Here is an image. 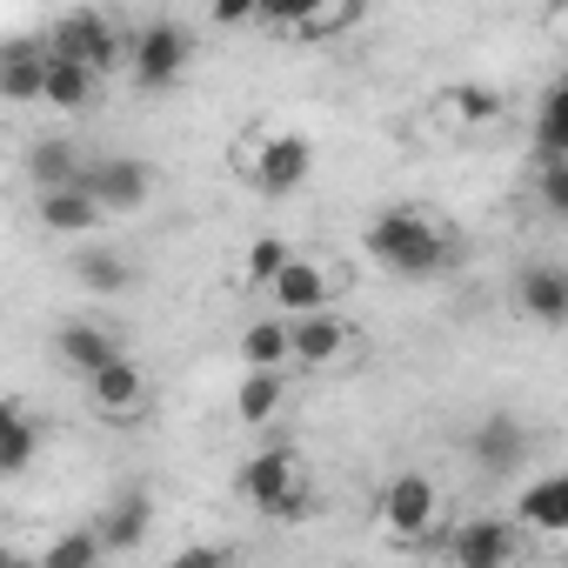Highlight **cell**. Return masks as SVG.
Wrapping results in <instances>:
<instances>
[{
    "label": "cell",
    "instance_id": "ffe728a7",
    "mask_svg": "<svg viewBox=\"0 0 568 568\" xmlns=\"http://www.w3.org/2000/svg\"><path fill=\"white\" fill-rule=\"evenodd\" d=\"M68 274H74L81 295H101V302L134 288V267H128L121 247H74V254H68Z\"/></svg>",
    "mask_w": 568,
    "mask_h": 568
},
{
    "label": "cell",
    "instance_id": "277c9868",
    "mask_svg": "<svg viewBox=\"0 0 568 568\" xmlns=\"http://www.w3.org/2000/svg\"><path fill=\"white\" fill-rule=\"evenodd\" d=\"M234 168L247 174V187H254V194L288 201V194L315 174V148H308L302 134H241Z\"/></svg>",
    "mask_w": 568,
    "mask_h": 568
},
{
    "label": "cell",
    "instance_id": "f546056e",
    "mask_svg": "<svg viewBox=\"0 0 568 568\" xmlns=\"http://www.w3.org/2000/svg\"><path fill=\"white\" fill-rule=\"evenodd\" d=\"M541 148L548 154H568V88H555L548 108H541Z\"/></svg>",
    "mask_w": 568,
    "mask_h": 568
},
{
    "label": "cell",
    "instance_id": "f1b7e54d",
    "mask_svg": "<svg viewBox=\"0 0 568 568\" xmlns=\"http://www.w3.org/2000/svg\"><path fill=\"white\" fill-rule=\"evenodd\" d=\"M535 194H541V207H548L555 221H568V154H548V161H541Z\"/></svg>",
    "mask_w": 568,
    "mask_h": 568
},
{
    "label": "cell",
    "instance_id": "cb8c5ba5",
    "mask_svg": "<svg viewBox=\"0 0 568 568\" xmlns=\"http://www.w3.org/2000/svg\"><path fill=\"white\" fill-rule=\"evenodd\" d=\"M281 395H288V382H281V368H241V388H234V415L247 428H267L281 415Z\"/></svg>",
    "mask_w": 568,
    "mask_h": 568
},
{
    "label": "cell",
    "instance_id": "6da1fadb",
    "mask_svg": "<svg viewBox=\"0 0 568 568\" xmlns=\"http://www.w3.org/2000/svg\"><path fill=\"white\" fill-rule=\"evenodd\" d=\"M368 254L402 281H428L455 261V234L422 207H388L382 221H368Z\"/></svg>",
    "mask_w": 568,
    "mask_h": 568
},
{
    "label": "cell",
    "instance_id": "8fae6325",
    "mask_svg": "<svg viewBox=\"0 0 568 568\" xmlns=\"http://www.w3.org/2000/svg\"><path fill=\"white\" fill-rule=\"evenodd\" d=\"M515 308L541 328H561L568 322V267L561 261H528L515 274Z\"/></svg>",
    "mask_w": 568,
    "mask_h": 568
},
{
    "label": "cell",
    "instance_id": "484cf974",
    "mask_svg": "<svg viewBox=\"0 0 568 568\" xmlns=\"http://www.w3.org/2000/svg\"><path fill=\"white\" fill-rule=\"evenodd\" d=\"M362 14H368V0H315V8L302 14V28H295V41H335V34H348Z\"/></svg>",
    "mask_w": 568,
    "mask_h": 568
},
{
    "label": "cell",
    "instance_id": "4fadbf2b",
    "mask_svg": "<svg viewBox=\"0 0 568 568\" xmlns=\"http://www.w3.org/2000/svg\"><path fill=\"white\" fill-rule=\"evenodd\" d=\"M114 355H121V335H114L108 322H88V315H81V322H61V328H54V362H61L74 382H88V375L108 368Z\"/></svg>",
    "mask_w": 568,
    "mask_h": 568
},
{
    "label": "cell",
    "instance_id": "2e32d148",
    "mask_svg": "<svg viewBox=\"0 0 568 568\" xmlns=\"http://www.w3.org/2000/svg\"><path fill=\"white\" fill-rule=\"evenodd\" d=\"M94 528H101L108 555H134V548L148 541V528H154V495H148V488H121V495L94 515Z\"/></svg>",
    "mask_w": 568,
    "mask_h": 568
},
{
    "label": "cell",
    "instance_id": "30bf717a",
    "mask_svg": "<svg viewBox=\"0 0 568 568\" xmlns=\"http://www.w3.org/2000/svg\"><path fill=\"white\" fill-rule=\"evenodd\" d=\"M335 267L328 261H315V254H295L288 267L274 274V288H267V302L281 308V315H315V308H335Z\"/></svg>",
    "mask_w": 568,
    "mask_h": 568
},
{
    "label": "cell",
    "instance_id": "5b68a950",
    "mask_svg": "<svg viewBox=\"0 0 568 568\" xmlns=\"http://www.w3.org/2000/svg\"><path fill=\"white\" fill-rule=\"evenodd\" d=\"M187 61H194V34L181 21H148L134 34V48H128V68H134V88L141 94H168L187 74Z\"/></svg>",
    "mask_w": 568,
    "mask_h": 568
},
{
    "label": "cell",
    "instance_id": "4dcf8cb0",
    "mask_svg": "<svg viewBox=\"0 0 568 568\" xmlns=\"http://www.w3.org/2000/svg\"><path fill=\"white\" fill-rule=\"evenodd\" d=\"M308 8H315V0H261V21H267V28H288V34H295Z\"/></svg>",
    "mask_w": 568,
    "mask_h": 568
},
{
    "label": "cell",
    "instance_id": "5bb4252c",
    "mask_svg": "<svg viewBox=\"0 0 568 568\" xmlns=\"http://www.w3.org/2000/svg\"><path fill=\"white\" fill-rule=\"evenodd\" d=\"M468 448H475V462L488 468V475H515L521 462H528V448H535V435L508 415V408H495V415H481V428L468 435Z\"/></svg>",
    "mask_w": 568,
    "mask_h": 568
},
{
    "label": "cell",
    "instance_id": "9a60e30c",
    "mask_svg": "<svg viewBox=\"0 0 568 568\" xmlns=\"http://www.w3.org/2000/svg\"><path fill=\"white\" fill-rule=\"evenodd\" d=\"M295 322V362L302 368H335L348 348H355V328L335 315V308H315V315H288Z\"/></svg>",
    "mask_w": 568,
    "mask_h": 568
},
{
    "label": "cell",
    "instance_id": "d6986e66",
    "mask_svg": "<svg viewBox=\"0 0 568 568\" xmlns=\"http://www.w3.org/2000/svg\"><path fill=\"white\" fill-rule=\"evenodd\" d=\"M515 521L535 528V535H568V468L555 475H535L515 501Z\"/></svg>",
    "mask_w": 568,
    "mask_h": 568
},
{
    "label": "cell",
    "instance_id": "ba28073f",
    "mask_svg": "<svg viewBox=\"0 0 568 568\" xmlns=\"http://www.w3.org/2000/svg\"><path fill=\"white\" fill-rule=\"evenodd\" d=\"M515 555H521V521H508V515H468L448 535V561H462V568H495Z\"/></svg>",
    "mask_w": 568,
    "mask_h": 568
},
{
    "label": "cell",
    "instance_id": "7402d4cb",
    "mask_svg": "<svg viewBox=\"0 0 568 568\" xmlns=\"http://www.w3.org/2000/svg\"><path fill=\"white\" fill-rule=\"evenodd\" d=\"M41 455V422L28 402H8L0 408V475H28Z\"/></svg>",
    "mask_w": 568,
    "mask_h": 568
},
{
    "label": "cell",
    "instance_id": "44dd1931",
    "mask_svg": "<svg viewBox=\"0 0 568 568\" xmlns=\"http://www.w3.org/2000/svg\"><path fill=\"white\" fill-rule=\"evenodd\" d=\"M0 94H8L14 108L48 94V41H14L8 48V61H0Z\"/></svg>",
    "mask_w": 568,
    "mask_h": 568
},
{
    "label": "cell",
    "instance_id": "e0dca14e",
    "mask_svg": "<svg viewBox=\"0 0 568 568\" xmlns=\"http://www.w3.org/2000/svg\"><path fill=\"white\" fill-rule=\"evenodd\" d=\"M101 81H108V74H94L88 61H74V54H61V48L48 41V94H41V101H48L54 114H88L94 94H101Z\"/></svg>",
    "mask_w": 568,
    "mask_h": 568
},
{
    "label": "cell",
    "instance_id": "ac0fdd59",
    "mask_svg": "<svg viewBox=\"0 0 568 568\" xmlns=\"http://www.w3.org/2000/svg\"><path fill=\"white\" fill-rule=\"evenodd\" d=\"M435 114H442V128H455V134H481V128H495V121L508 114V94L488 88V81H462V88L442 94Z\"/></svg>",
    "mask_w": 568,
    "mask_h": 568
},
{
    "label": "cell",
    "instance_id": "9c48e42d",
    "mask_svg": "<svg viewBox=\"0 0 568 568\" xmlns=\"http://www.w3.org/2000/svg\"><path fill=\"white\" fill-rule=\"evenodd\" d=\"M34 221H41L48 234L88 241V234H101V221H108V201H101L88 181H74V187H41V194H34Z\"/></svg>",
    "mask_w": 568,
    "mask_h": 568
},
{
    "label": "cell",
    "instance_id": "7a4b0ae2",
    "mask_svg": "<svg viewBox=\"0 0 568 568\" xmlns=\"http://www.w3.org/2000/svg\"><path fill=\"white\" fill-rule=\"evenodd\" d=\"M241 501L254 515H274V521H302L308 515V468L295 448H254L241 462Z\"/></svg>",
    "mask_w": 568,
    "mask_h": 568
},
{
    "label": "cell",
    "instance_id": "603a6c76",
    "mask_svg": "<svg viewBox=\"0 0 568 568\" xmlns=\"http://www.w3.org/2000/svg\"><path fill=\"white\" fill-rule=\"evenodd\" d=\"M241 368H288L295 362V322L288 315H267L254 328H241Z\"/></svg>",
    "mask_w": 568,
    "mask_h": 568
},
{
    "label": "cell",
    "instance_id": "d4e9b609",
    "mask_svg": "<svg viewBox=\"0 0 568 568\" xmlns=\"http://www.w3.org/2000/svg\"><path fill=\"white\" fill-rule=\"evenodd\" d=\"M28 181H34V194H41V187H74V181H88V168L74 161V148H68V141H54V134H48V141H34V148H28Z\"/></svg>",
    "mask_w": 568,
    "mask_h": 568
},
{
    "label": "cell",
    "instance_id": "83f0119b",
    "mask_svg": "<svg viewBox=\"0 0 568 568\" xmlns=\"http://www.w3.org/2000/svg\"><path fill=\"white\" fill-rule=\"evenodd\" d=\"M101 555H108V541H101V528L88 521V528H74V535L48 541V555H41V561H48V568H94Z\"/></svg>",
    "mask_w": 568,
    "mask_h": 568
},
{
    "label": "cell",
    "instance_id": "4316f807",
    "mask_svg": "<svg viewBox=\"0 0 568 568\" xmlns=\"http://www.w3.org/2000/svg\"><path fill=\"white\" fill-rule=\"evenodd\" d=\"M295 261V241L288 234H261V241H247V261H241V281L247 288H274V274Z\"/></svg>",
    "mask_w": 568,
    "mask_h": 568
},
{
    "label": "cell",
    "instance_id": "3957f363",
    "mask_svg": "<svg viewBox=\"0 0 568 568\" xmlns=\"http://www.w3.org/2000/svg\"><path fill=\"white\" fill-rule=\"evenodd\" d=\"M375 521H382V535L395 548H428V535L442 528V488H435V475H422V468L388 475V488L375 495Z\"/></svg>",
    "mask_w": 568,
    "mask_h": 568
},
{
    "label": "cell",
    "instance_id": "1f68e13d",
    "mask_svg": "<svg viewBox=\"0 0 568 568\" xmlns=\"http://www.w3.org/2000/svg\"><path fill=\"white\" fill-rule=\"evenodd\" d=\"M247 21H261V0H214V28H247Z\"/></svg>",
    "mask_w": 568,
    "mask_h": 568
},
{
    "label": "cell",
    "instance_id": "7c38bea8",
    "mask_svg": "<svg viewBox=\"0 0 568 568\" xmlns=\"http://www.w3.org/2000/svg\"><path fill=\"white\" fill-rule=\"evenodd\" d=\"M88 187L108 201V214H141L148 194H154V168L134 161V154H108V161L88 168Z\"/></svg>",
    "mask_w": 568,
    "mask_h": 568
},
{
    "label": "cell",
    "instance_id": "52a82bcc",
    "mask_svg": "<svg viewBox=\"0 0 568 568\" xmlns=\"http://www.w3.org/2000/svg\"><path fill=\"white\" fill-rule=\"evenodd\" d=\"M88 408L101 422H141L148 415V368L134 355H114L108 368L88 375Z\"/></svg>",
    "mask_w": 568,
    "mask_h": 568
},
{
    "label": "cell",
    "instance_id": "8992f818",
    "mask_svg": "<svg viewBox=\"0 0 568 568\" xmlns=\"http://www.w3.org/2000/svg\"><path fill=\"white\" fill-rule=\"evenodd\" d=\"M54 48H61V54H74V61H88L94 74H114V68L128 61V48H134V41H121V28H114L108 14L74 8V14H61V21H54Z\"/></svg>",
    "mask_w": 568,
    "mask_h": 568
}]
</instances>
